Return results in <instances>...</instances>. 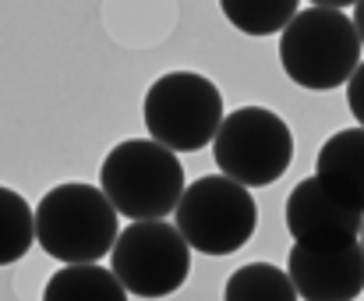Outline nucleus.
I'll list each match as a JSON object with an SVG mask.
<instances>
[{
	"instance_id": "12",
	"label": "nucleus",
	"mask_w": 364,
	"mask_h": 301,
	"mask_svg": "<svg viewBox=\"0 0 364 301\" xmlns=\"http://www.w3.org/2000/svg\"><path fill=\"white\" fill-rule=\"evenodd\" d=\"M223 301H301L287 270L272 263H247L227 277Z\"/></svg>"
},
{
	"instance_id": "6",
	"label": "nucleus",
	"mask_w": 364,
	"mask_h": 301,
	"mask_svg": "<svg viewBox=\"0 0 364 301\" xmlns=\"http://www.w3.org/2000/svg\"><path fill=\"white\" fill-rule=\"evenodd\" d=\"M110 270L134 298H170L184 287L191 273V245L184 241L177 223L138 220L121 231L110 252Z\"/></svg>"
},
{
	"instance_id": "4",
	"label": "nucleus",
	"mask_w": 364,
	"mask_h": 301,
	"mask_svg": "<svg viewBox=\"0 0 364 301\" xmlns=\"http://www.w3.org/2000/svg\"><path fill=\"white\" fill-rule=\"evenodd\" d=\"M149 139L173 152H195L205 142H216L227 114L223 93L213 78L198 71H166L159 75L141 103Z\"/></svg>"
},
{
	"instance_id": "3",
	"label": "nucleus",
	"mask_w": 364,
	"mask_h": 301,
	"mask_svg": "<svg viewBox=\"0 0 364 301\" xmlns=\"http://www.w3.org/2000/svg\"><path fill=\"white\" fill-rule=\"evenodd\" d=\"M100 188L121 216H131L138 223L177 213L188 184L173 149L159 146L156 139H127L107 152Z\"/></svg>"
},
{
	"instance_id": "16",
	"label": "nucleus",
	"mask_w": 364,
	"mask_h": 301,
	"mask_svg": "<svg viewBox=\"0 0 364 301\" xmlns=\"http://www.w3.org/2000/svg\"><path fill=\"white\" fill-rule=\"evenodd\" d=\"M361 0H311V7H333V11H343V7H358Z\"/></svg>"
},
{
	"instance_id": "14",
	"label": "nucleus",
	"mask_w": 364,
	"mask_h": 301,
	"mask_svg": "<svg viewBox=\"0 0 364 301\" xmlns=\"http://www.w3.org/2000/svg\"><path fill=\"white\" fill-rule=\"evenodd\" d=\"M36 241V213L32 206L14 191L0 184V266H11L25 259V252Z\"/></svg>"
},
{
	"instance_id": "8",
	"label": "nucleus",
	"mask_w": 364,
	"mask_h": 301,
	"mask_svg": "<svg viewBox=\"0 0 364 301\" xmlns=\"http://www.w3.org/2000/svg\"><path fill=\"white\" fill-rule=\"evenodd\" d=\"M287 273L301 301H354L364 291V245H304L297 241Z\"/></svg>"
},
{
	"instance_id": "2",
	"label": "nucleus",
	"mask_w": 364,
	"mask_h": 301,
	"mask_svg": "<svg viewBox=\"0 0 364 301\" xmlns=\"http://www.w3.org/2000/svg\"><path fill=\"white\" fill-rule=\"evenodd\" d=\"M361 46L354 18L333 7H308L279 32V64L294 85L329 93L354 78Z\"/></svg>"
},
{
	"instance_id": "17",
	"label": "nucleus",
	"mask_w": 364,
	"mask_h": 301,
	"mask_svg": "<svg viewBox=\"0 0 364 301\" xmlns=\"http://www.w3.org/2000/svg\"><path fill=\"white\" fill-rule=\"evenodd\" d=\"M354 25H358V36H361V43H364V0L354 7Z\"/></svg>"
},
{
	"instance_id": "5",
	"label": "nucleus",
	"mask_w": 364,
	"mask_h": 301,
	"mask_svg": "<svg viewBox=\"0 0 364 301\" xmlns=\"http://www.w3.org/2000/svg\"><path fill=\"white\" fill-rule=\"evenodd\" d=\"M173 220L195 252L234 255L251 241L258 227V206L241 181L227 174H209L184 188Z\"/></svg>"
},
{
	"instance_id": "13",
	"label": "nucleus",
	"mask_w": 364,
	"mask_h": 301,
	"mask_svg": "<svg viewBox=\"0 0 364 301\" xmlns=\"http://www.w3.org/2000/svg\"><path fill=\"white\" fill-rule=\"evenodd\" d=\"M297 4L301 0H220V11L244 36H276L301 14Z\"/></svg>"
},
{
	"instance_id": "11",
	"label": "nucleus",
	"mask_w": 364,
	"mask_h": 301,
	"mask_svg": "<svg viewBox=\"0 0 364 301\" xmlns=\"http://www.w3.org/2000/svg\"><path fill=\"white\" fill-rule=\"evenodd\" d=\"M43 301H127V291L114 270L85 263V266H60L46 280Z\"/></svg>"
},
{
	"instance_id": "9",
	"label": "nucleus",
	"mask_w": 364,
	"mask_h": 301,
	"mask_svg": "<svg viewBox=\"0 0 364 301\" xmlns=\"http://www.w3.org/2000/svg\"><path fill=\"white\" fill-rule=\"evenodd\" d=\"M287 231L294 241H304V245L361 241L364 209L343 202L336 191H329L311 174V177L297 181V188L287 199Z\"/></svg>"
},
{
	"instance_id": "15",
	"label": "nucleus",
	"mask_w": 364,
	"mask_h": 301,
	"mask_svg": "<svg viewBox=\"0 0 364 301\" xmlns=\"http://www.w3.org/2000/svg\"><path fill=\"white\" fill-rule=\"evenodd\" d=\"M347 103H350V114L358 117V125L364 128V60L354 71V78L347 82Z\"/></svg>"
},
{
	"instance_id": "1",
	"label": "nucleus",
	"mask_w": 364,
	"mask_h": 301,
	"mask_svg": "<svg viewBox=\"0 0 364 301\" xmlns=\"http://www.w3.org/2000/svg\"><path fill=\"white\" fill-rule=\"evenodd\" d=\"M121 213L103 195V188H92L85 181H68L50 188L36 206V241L50 259H60L64 266H85L100 263L114 252L121 238Z\"/></svg>"
},
{
	"instance_id": "10",
	"label": "nucleus",
	"mask_w": 364,
	"mask_h": 301,
	"mask_svg": "<svg viewBox=\"0 0 364 301\" xmlns=\"http://www.w3.org/2000/svg\"><path fill=\"white\" fill-rule=\"evenodd\" d=\"M315 177L343 202L364 209V128H343L322 142Z\"/></svg>"
},
{
	"instance_id": "18",
	"label": "nucleus",
	"mask_w": 364,
	"mask_h": 301,
	"mask_svg": "<svg viewBox=\"0 0 364 301\" xmlns=\"http://www.w3.org/2000/svg\"><path fill=\"white\" fill-rule=\"evenodd\" d=\"M361 245H364V231H361Z\"/></svg>"
},
{
	"instance_id": "7",
	"label": "nucleus",
	"mask_w": 364,
	"mask_h": 301,
	"mask_svg": "<svg viewBox=\"0 0 364 301\" xmlns=\"http://www.w3.org/2000/svg\"><path fill=\"white\" fill-rule=\"evenodd\" d=\"M213 156L220 170L244 188H265L294 163V132L276 110L241 107L227 114L213 142Z\"/></svg>"
}]
</instances>
